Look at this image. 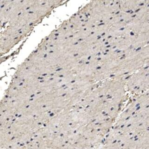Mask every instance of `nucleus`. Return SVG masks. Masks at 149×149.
Masks as SVG:
<instances>
[{"instance_id":"f257e3e1","label":"nucleus","mask_w":149,"mask_h":149,"mask_svg":"<svg viewBox=\"0 0 149 149\" xmlns=\"http://www.w3.org/2000/svg\"><path fill=\"white\" fill-rule=\"evenodd\" d=\"M146 116L130 122L125 130L108 137L101 149H149V116Z\"/></svg>"},{"instance_id":"f03ea898","label":"nucleus","mask_w":149,"mask_h":149,"mask_svg":"<svg viewBox=\"0 0 149 149\" xmlns=\"http://www.w3.org/2000/svg\"><path fill=\"white\" fill-rule=\"evenodd\" d=\"M26 34L22 31L9 36H0V56L8 52L15 45L19 42Z\"/></svg>"}]
</instances>
